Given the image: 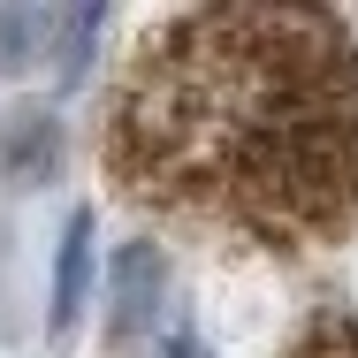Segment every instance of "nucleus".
I'll return each instance as SVG.
<instances>
[{"mask_svg": "<svg viewBox=\"0 0 358 358\" xmlns=\"http://www.w3.org/2000/svg\"><path fill=\"white\" fill-rule=\"evenodd\" d=\"M99 23H107L99 8H62V38H54V76H62V84H76V76H84Z\"/></svg>", "mask_w": 358, "mask_h": 358, "instance_id": "obj_6", "label": "nucleus"}, {"mask_svg": "<svg viewBox=\"0 0 358 358\" xmlns=\"http://www.w3.org/2000/svg\"><path fill=\"white\" fill-rule=\"evenodd\" d=\"M168 313L176 305H168V259H160V244L152 236L122 244L115 252V275H107V336L115 343H145Z\"/></svg>", "mask_w": 358, "mask_h": 358, "instance_id": "obj_2", "label": "nucleus"}, {"mask_svg": "<svg viewBox=\"0 0 358 358\" xmlns=\"http://www.w3.org/2000/svg\"><path fill=\"white\" fill-rule=\"evenodd\" d=\"M282 358H358V313H328V320H313Z\"/></svg>", "mask_w": 358, "mask_h": 358, "instance_id": "obj_7", "label": "nucleus"}, {"mask_svg": "<svg viewBox=\"0 0 358 358\" xmlns=\"http://www.w3.org/2000/svg\"><path fill=\"white\" fill-rule=\"evenodd\" d=\"M54 38H62V15L54 8H23V0H0V76L23 69V62H54Z\"/></svg>", "mask_w": 358, "mask_h": 358, "instance_id": "obj_5", "label": "nucleus"}, {"mask_svg": "<svg viewBox=\"0 0 358 358\" xmlns=\"http://www.w3.org/2000/svg\"><path fill=\"white\" fill-rule=\"evenodd\" d=\"M138 358H214V351H206V336L191 328V313H168V320L138 343Z\"/></svg>", "mask_w": 358, "mask_h": 358, "instance_id": "obj_8", "label": "nucleus"}, {"mask_svg": "<svg viewBox=\"0 0 358 358\" xmlns=\"http://www.w3.org/2000/svg\"><path fill=\"white\" fill-rule=\"evenodd\" d=\"M84 282H92V206H76L54 252V328H76L84 313Z\"/></svg>", "mask_w": 358, "mask_h": 358, "instance_id": "obj_4", "label": "nucleus"}, {"mask_svg": "<svg viewBox=\"0 0 358 358\" xmlns=\"http://www.w3.org/2000/svg\"><path fill=\"white\" fill-rule=\"evenodd\" d=\"M99 160L130 206L259 252L358 221V31L328 8H183L138 38Z\"/></svg>", "mask_w": 358, "mask_h": 358, "instance_id": "obj_1", "label": "nucleus"}, {"mask_svg": "<svg viewBox=\"0 0 358 358\" xmlns=\"http://www.w3.org/2000/svg\"><path fill=\"white\" fill-rule=\"evenodd\" d=\"M54 160H62V130H54L46 107H15L0 122V168L8 176H46Z\"/></svg>", "mask_w": 358, "mask_h": 358, "instance_id": "obj_3", "label": "nucleus"}]
</instances>
